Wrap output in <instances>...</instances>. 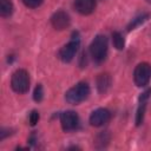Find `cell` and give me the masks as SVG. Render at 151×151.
I'll use <instances>...</instances> for the list:
<instances>
[{
    "instance_id": "12",
    "label": "cell",
    "mask_w": 151,
    "mask_h": 151,
    "mask_svg": "<svg viewBox=\"0 0 151 151\" xmlns=\"http://www.w3.org/2000/svg\"><path fill=\"white\" fill-rule=\"evenodd\" d=\"M13 12V4L11 0H0V15L7 18Z\"/></svg>"
},
{
    "instance_id": "18",
    "label": "cell",
    "mask_w": 151,
    "mask_h": 151,
    "mask_svg": "<svg viewBox=\"0 0 151 151\" xmlns=\"http://www.w3.org/2000/svg\"><path fill=\"white\" fill-rule=\"evenodd\" d=\"M146 1H147V2H151V0H146Z\"/></svg>"
},
{
    "instance_id": "8",
    "label": "cell",
    "mask_w": 151,
    "mask_h": 151,
    "mask_svg": "<svg viewBox=\"0 0 151 151\" xmlns=\"http://www.w3.org/2000/svg\"><path fill=\"white\" fill-rule=\"evenodd\" d=\"M111 114L110 111L106 109H97L96 111H93L90 116V124L92 126H101L105 123L109 122Z\"/></svg>"
},
{
    "instance_id": "9",
    "label": "cell",
    "mask_w": 151,
    "mask_h": 151,
    "mask_svg": "<svg viewBox=\"0 0 151 151\" xmlns=\"http://www.w3.org/2000/svg\"><path fill=\"white\" fill-rule=\"evenodd\" d=\"M74 8L78 13L88 15L96 8V0H74Z\"/></svg>"
},
{
    "instance_id": "1",
    "label": "cell",
    "mask_w": 151,
    "mask_h": 151,
    "mask_svg": "<svg viewBox=\"0 0 151 151\" xmlns=\"http://www.w3.org/2000/svg\"><path fill=\"white\" fill-rule=\"evenodd\" d=\"M90 94V86L85 81H80L77 85H74L73 87H71L66 94H65V99L68 104L72 105H77L81 101H84Z\"/></svg>"
},
{
    "instance_id": "11",
    "label": "cell",
    "mask_w": 151,
    "mask_h": 151,
    "mask_svg": "<svg viewBox=\"0 0 151 151\" xmlns=\"http://www.w3.org/2000/svg\"><path fill=\"white\" fill-rule=\"evenodd\" d=\"M111 86V77L107 73H101L97 77V88L100 93H105Z\"/></svg>"
},
{
    "instance_id": "15",
    "label": "cell",
    "mask_w": 151,
    "mask_h": 151,
    "mask_svg": "<svg viewBox=\"0 0 151 151\" xmlns=\"http://www.w3.org/2000/svg\"><path fill=\"white\" fill-rule=\"evenodd\" d=\"M44 98V90H42V86L39 84L37 85V87L34 88V92H33V99L35 101H41Z\"/></svg>"
},
{
    "instance_id": "3",
    "label": "cell",
    "mask_w": 151,
    "mask_h": 151,
    "mask_svg": "<svg viewBox=\"0 0 151 151\" xmlns=\"http://www.w3.org/2000/svg\"><path fill=\"white\" fill-rule=\"evenodd\" d=\"M11 86L17 93H25L29 88V77L25 70H17L12 74Z\"/></svg>"
},
{
    "instance_id": "17",
    "label": "cell",
    "mask_w": 151,
    "mask_h": 151,
    "mask_svg": "<svg viewBox=\"0 0 151 151\" xmlns=\"http://www.w3.org/2000/svg\"><path fill=\"white\" fill-rule=\"evenodd\" d=\"M28 120H29V124H31L32 126H33V125H35V124L38 123V120H39V113H38V111L33 110V111L29 113Z\"/></svg>"
},
{
    "instance_id": "13",
    "label": "cell",
    "mask_w": 151,
    "mask_h": 151,
    "mask_svg": "<svg viewBox=\"0 0 151 151\" xmlns=\"http://www.w3.org/2000/svg\"><path fill=\"white\" fill-rule=\"evenodd\" d=\"M147 18H149V14H147V13H143V14L136 17V18L132 19V21L127 25V31H132V29H134V28L138 27L140 24H143L144 21H146Z\"/></svg>"
},
{
    "instance_id": "14",
    "label": "cell",
    "mask_w": 151,
    "mask_h": 151,
    "mask_svg": "<svg viewBox=\"0 0 151 151\" xmlns=\"http://www.w3.org/2000/svg\"><path fill=\"white\" fill-rule=\"evenodd\" d=\"M112 41H113V45L117 50H123L124 48L125 41H124L123 35L119 32H113L112 33Z\"/></svg>"
},
{
    "instance_id": "16",
    "label": "cell",
    "mask_w": 151,
    "mask_h": 151,
    "mask_svg": "<svg viewBox=\"0 0 151 151\" xmlns=\"http://www.w3.org/2000/svg\"><path fill=\"white\" fill-rule=\"evenodd\" d=\"M44 0H22V2L29 8H37L42 4Z\"/></svg>"
},
{
    "instance_id": "7",
    "label": "cell",
    "mask_w": 151,
    "mask_h": 151,
    "mask_svg": "<svg viewBox=\"0 0 151 151\" xmlns=\"http://www.w3.org/2000/svg\"><path fill=\"white\" fill-rule=\"evenodd\" d=\"M51 24L55 29L63 31L70 26V17L66 12L58 11L51 17Z\"/></svg>"
},
{
    "instance_id": "2",
    "label": "cell",
    "mask_w": 151,
    "mask_h": 151,
    "mask_svg": "<svg viewBox=\"0 0 151 151\" xmlns=\"http://www.w3.org/2000/svg\"><path fill=\"white\" fill-rule=\"evenodd\" d=\"M107 38L105 35H97L91 45H90V53H91V57L92 59L96 61V63H101L105 60L106 58V54H107Z\"/></svg>"
},
{
    "instance_id": "6",
    "label": "cell",
    "mask_w": 151,
    "mask_h": 151,
    "mask_svg": "<svg viewBox=\"0 0 151 151\" xmlns=\"http://www.w3.org/2000/svg\"><path fill=\"white\" fill-rule=\"evenodd\" d=\"M60 123L63 130L70 132L79 126V117L74 111H65L60 114Z\"/></svg>"
},
{
    "instance_id": "4",
    "label": "cell",
    "mask_w": 151,
    "mask_h": 151,
    "mask_svg": "<svg viewBox=\"0 0 151 151\" xmlns=\"http://www.w3.org/2000/svg\"><path fill=\"white\" fill-rule=\"evenodd\" d=\"M133 79L136 85L139 87L147 85V83L151 79V65L147 63L138 64L133 72Z\"/></svg>"
},
{
    "instance_id": "10",
    "label": "cell",
    "mask_w": 151,
    "mask_h": 151,
    "mask_svg": "<svg viewBox=\"0 0 151 151\" xmlns=\"http://www.w3.org/2000/svg\"><path fill=\"white\" fill-rule=\"evenodd\" d=\"M151 93V90H146L145 92L142 93V96L139 97V105L137 109V113H136V124L140 125L144 120V114H145V109H146V103H147V98Z\"/></svg>"
},
{
    "instance_id": "5",
    "label": "cell",
    "mask_w": 151,
    "mask_h": 151,
    "mask_svg": "<svg viewBox=\"0 0 151 151\" xmlns=\"http://www.w3.org/2000/svg\"><path fill=\"white\" fill-rule=\"evenodd\" d=\"M79 45H80L79 38H73L70 42H67L65 46H63L60 48V51L58 53L59 59L61 61H64V63H70L74 58V55L77 54L78 48H79Z\"/></svg>"
}]
</instances>
